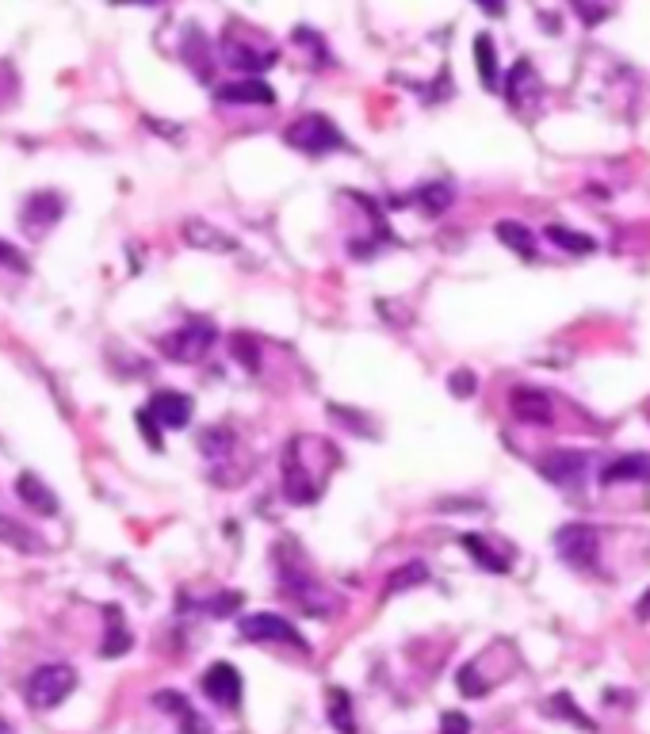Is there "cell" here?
Wrapping results in <instances>:
<instances>
[{
    "label": "cell",
    "mask_w": 650,
    "mask_h": 734,
    "mask_svg": "<svg viewBox=\"0 0 650 734\" xmlns=\"http://www.w3.org/2000/svg\"><path fill=\"white\" fill-rule=\"evenodd\" d=\"M283 142L291 150L310 153V157H322L329 150H345V134L333 127L325 115H299L291 127L283 130Z\"/></svg>",
    "instance_id": "6da1fadb"
},
{
    "label": "cell",
    "mask_w": 650,
    "mask_h": 734,
    "mask_svg": "<svg viewBox=\"0 0 650 734\" xmlns=\"http://www.w3.org/2000/svg\"><path fill=\"white\" fill-rule=\"evenodd\" d=\"M215 337L218 329L211 322H188L173 329V333H165V337H157V348H161V356H169L176 364H195L211 352Z\"/></svg>",
    "instance_id": "7a4b0ae2"
},
{
    "label": "cell",
    "mask_w": 650,
    "mask_h": 734,
    "mask_svg": "<svg viewBox=\"0 0 650 734\" xmlns=\"http://www.w3.org/2000/svg\"><path fill=\"white\" fill-rule=\"evenodd\" d=\"M77 689V673L65 662H54V666H39V670L27 677V704L31 708H58L69 692Z\"/></svg>",
    "instance_id": "3957f363"
},
{
    "label": "cell",
    "mask_w": 650,
    "mask_h": 734,
    "mask_svg": "<svg viewBox=\"0 0 650 734\" xmlns=\"http://www.w3.org/2000/svg\"><path fill=\"white\" fill-rule=\"evenodd\" d=\"M241 639H249V643H287V647L295 650H310L303 643V635L295 631V627L287 624L283 616H276V612H253V616H241Z\"/></svg>",
    "instance_id": "277c9868"
},
{
    "label": "cell",
    "mask_w": 650,
    "mask_h": 734,
    "mask_svg": "<svg viewBox=\"0 0 650 734\" xmlns=\"http://www.w3.org/2000/svg\"><path fill=\"white\" fill-rule=\"evenodd\" d=\"M555 551L570 566L593 570L597 566V528L593 524H563L555 532Z\"/></svg>",
    "instance_id": "5b68a950"
},
{
    "label": "cell",
    "mask_w": 650,
    "mask_h": 734,
    "mask_svg": "<svg viewBox=\"0 0 650 734\" xmlns=\"http://www.w3.org/2000/svg\"><path fill=\"white\" fill-rule=\"evenodd\" d=\"M589 471V455L585 452H547L540 459V475L563 490H578Z\"/></svg>",
    "instance_id": "8992f818"
},
{
    "label": "cell",
    "mask_w": 650,
    "mask_h": 734,
    "mask_svg": "<svg viewBox=\"0 0 650 734\" xmlns=\"http://www.w3.org/2000/svg\"><path fill=\"white\" fill-rule=\"evenodd\" d=\"M509 410H513L517 421H524V425H540V429L555 421V402L536 387H513L509 390Z\"/></svg>",
    "instance_id": "52a82bcc"
},
{
    "label": "cell",
    "mask_w": 650,
    "mask_h": 734,
    "mask_svg": "<svg viewBox=\"0 0 650 734\" xmlns=\"http://www.w3.org/2000/svg\"><path fill=\"white\" fill-rule=\"evenodd\" d=\"M203 692L207 700H215L222 708H238L241 704V673L230 662H215L211 670L203 673Z\"/></svg>",
    "instance_id": "ba28073f"
},
{
    "label": "cell",
    "mask_w": 650,
    "mask_h": 734,
    "mask_svg": "<svg viewBox=\"0 0 650 734\" xmlns=\"http://www.w3.org/2000/svg\"><path fill=\"white\" fill-rule=\"evenodd\" d=\"M65 211V199L54 192H35L27 195V203H23V230L27 234H43L50 230Z\"/></svg>",
    "instance_id": "9c48e42d"
},
{
    "label": "cell",
    "mask_w": 650,
    "mask_h": 734,
    "mask_svg": "<svg viewBox=\"0 0 650 734\" xmlns=\"http://www.w3.org/2000/svg\"><path fill=\"white\" fill-rule=\"evenodd\" d=\"M150 413L161 429H184L192 421V398L180 390H157L150 398Z\"/></svg>",
    "instance_id": "30bf717a"
},
{
    "label": "cell",
    "mask_w": 650,
    "mask_h": 734,
    "mask_svg": "<svg viewBox=\"0 0 650 734\" xmlns=\"http://www.w3.org/2000/svg\"><path fill=\"white\" fill-rule=\"evenodd\" d=\"M184 241L192 249H207V253H234L238 249V241L230 238V234H222L211 222H203V218H188L184 222Z\"/></svg>",
    "instance_id": "8fae6325"
},
{
    "label": "cell",
    "mask_w": 650,
    "mask_h": 734,
    "mask_svg": "<svg viewBox=\"0 0 650 734\" xmlns=\"http://www.w3.org/2000/svg\"><path fill=\"white\" fill-rule=\"evenodd\" d=\"M16 494H20L23 505H31V509L43 513V517H54V513H58V497L46 490V482L39 475H16Z\"/></svg>",
    "instance_id": "7c38bea8"
},
{
    "label": "cell",
    "mask_w": 650,
    "mask_h": 734,
    "mask_svg": "<svg viewBox=\"0 0 650 734\" xmlns=\"http://www.w3.org/2000/svg\"><path fill=\"white\" fill-rule=\"evenodd\" d=\"M0 543L4 547H12V551H23V555H43L46 543L39 532H31V528H23L20 520L4 517L0 513Z\"/></svg>",
    "instance_id": "4fadbf2b"
},
{
    "label": "cell",
    "mask_w": 650,
    "mask_h": 734,
    "mask_svg": "<svg viewBox=\"0 0 650 734\" xmlns=\"http://www.w3.org/2000/svg\"><path fill=\"white\" fill-rule=\"evenodd\" d=\"M222 104H276V92L264 81H234L215 92Z\"/></svg>",
    "instance_id": "5bb4252c"
},
{
    "label": "cell",
    "mask_w": 650,
    "mask_h": 734,
    "mask_svg": "<svg viewBox=\"0 0 650 734\" xmlns=\"http://www.w3.org/2000/svg\"><path fill=\"white\" fill-rule=\"evenodd\" d=\"M628 478H650V455H620V459H608L605 471H601V486L628 482Z\"/></svg>",
    "instance_id": "9a60e30c"
},
{
    "label": "cell",
    "mask_w": 650,
    "mask_h": 734,
    "mask_svg": "<svg viewBox=\"0 0 650 734\" xmlns=\"http://www.w3.org/2000/svg\"><path fill=\"white\" fill-rule=\"evenodd\" d=\"M505 92H509V104H513L517 111L524 108V100H528V96H540V77H536L532 62H517V65H513Z\"/></svg>",
    "instance_id": "2e32d148"
},
{
    "label": "cell",
    "mask_w": 650,
    "mask_h": 734,
    "mask_svg": "<svg viewBox=\"0 0 650 734\" xmlns=\"http://www.w3.org/2000/svg\"><path fill=\"white\" fill-rule=\"evenodd\" d=\"M494 234H498L501 245H509L517 257L532 260L536 257V238H532V230L524 226V222H513V218H505V222H498L494 226Z\"/></svg>",
    "instance_id": "e0dca14e"
},
{
    "label": "cell",
    "mask_w": 650,
    "mask_h": 734,
    "mask_svg": "<svg viewBox=\"0 0 650 734\" xmlns=\"http://www.w3.org/2000/svg\"><path fill=\"white\" fill-rule=\"evenodd\" d=\"M543 712L555 715V719H570L574 727L597 734V723H593V719H589V715H585L582 708L574 704V696H570V692H555V696H547V700H543Z\"/></svg>",
    "instance_id": "ac0fdd59"
},
{
    "label": "cell",
    "mask_w": 650,
    "mask_h": 734,
    "mask_svg": "<svg viewBox=\"0 0 650 734\" xmlns=\"http://www.w3.org/2000/svg\"><path fill=\"white\" fill-rule=\"evenodd\" d=\"M272 62H276V54H260L253 46H241L234 35H226V65L245 69V73H260V69H268Z\"/></svg>",
    "instance_id": "d6986e66"
},
{
    "label": "cell",
    "mask_w": 650,
    "mask_h": 734,
    "mask_svg": "<svg viewBox=\"0 0 650 734\" xmlns=\"http://www.w3.org/2000/svg\"><path fill=\"white\" fill-rule=\"evenodd\" d=\"M325 712H329V723H333V731L337 734H356V715H352V696L345 689H333L325 692Z\"/></svg>",
    "instance_id": "ffe728a7"
},
{
    "label": "cell",
    "mask_w": 650,
    "mask_h": 734,
    "mask_svg": "<svg viewBox=\"0 0 650 734\" xmlns=\"http://www.w3.org/2000/svg\"><path fill=\"white\" fill-rule=\"evenodd\" d=\"M459 547L463 551H471V559L482 566V570H494V574H509V559L498 555V551H490V543L475 536V532H467V536H459Z\"/></svg>",
    "instance_id": "44dd1931"
},
{
    "label": "cell",
    "mask_w": 650,
    "mask_h": 734,
    "mask_svg": "<svg viewBox=\"0 0 650 734\" xmlns=\"http://www.w3.org/2000/svg\"><path fill=\"white\" fill-rule=\"evenodd\" d=\"M475 62H478V81L486 88H498L501 65H498V46L490 35H478L475 39Z\"/></svg>",
    "instance_id": "7402d4cb"
},
{
    "label": "cell",
    "mask_w": 650,
    "mask_h": 734,
    "mask_svg": "<svg viewBox=\"0 0 650 734\" xmlns=\"http://www.w3.org/2000/svg\"><path fill=\"white\" fill-rule=\"evenodd\" d=\"M543 234H547V241H551V245H559V249L574 253V257H585V253H593V249H597V241L589 238V234H574V230H566V226H555V222H551V226H547Z\"/></svg>",
    "instance_id": "603a6c76"
},
{
    "label": "cell",
    "mask_w": 650,
    "mask_h": 734,
    "mask_svg": "<svg viewBox=\"0 0 650 734\" xmlns=\"http://www.w3.org/2000/svg\"><path fill=\"white\" fill-rule=\"evenodd\" d=\"M452 199H455V192L448 184H425L421 192L413 195V203H417L425 215H444V211L452 207Z\"/></svg>",
    "instance_id": "cb8c5ba5"
},
{
    "label": "cell",
    "mask_w": 650,
    "mask_h": 734,
    "mask_svg": "<svg viewBox=\"0 0 650 734\" xmlns=\"http://www.w3.org/2000/svg\"><path fill=\"white\" fill-rule=\"evenodd\" d=\"M429 582V566L425 562H406L402 570H394L387 578V589H383V597H394V593H402V589H413V585Z\"/></svg>",
    "instance_id": "d4e9b609"
},
{
    "label": "cell",
    "mask_w": 650,
    "mask_h": 734,
    "mask_svg": "<svg viewBox=\"0 0 650 734\" xmlns=\"http://www.w3.org/2000/svg\"><path fill=\"white\" fill-rule=\"evenodd\" d=\"M130 650V631L123 627V612L119 608H108V643H104V658H119Z\"/></svg>",
    "instance_id": "484cf974"
},
{
    "label": "cell",
    "mask_w": 650,
    "mask_h": 734,
    "mask_svg": "<svg viewBox=\"0 0 650 734\" xmlns=\"http://www.w3.org/2000/svg\"><path fill=\"white\" fill-rule=\"evenodd\" d=\"M199 448H203V455H207V459H226V455H230V448H234V432L207 429V432H203V440H199Z\"/></svg>",
    "instance_id": "4316f807"
},
{
    "label": "cell",
    "mask_w": 650,
    "mask_h": 734,
    "mask_svg": "<svg viewBox=\"0 0 650 734\" xmlns=\"http://www.w3.org/2000/svg\"><path fill=\"white\" fill-rule=\"evenodd\" d=\"M230 348H234V356H238V360L249 367V371H257V367H260V348H257V341H253L249 333H234V337H230Z\"/></svg>",
    "instance_id": "83f0119b"
},
{
    "label": "cell",
    "mask_w": 650,
    "mask_h": 734,
    "mask_svg": "<svg viewBox=\"0 0 650 734\" xmlns=\"http://www.w3.org/2000/svg\"><path fill=\"white\" fill-rule=\"evenodd\" d=\"M153 704H157V708H161V712H169V715H176V719H180V715L188 712V708H192V704H188V696H180V692H157V696H153Z\"/></svg>",
    "instance_id": "f1b7e54d"
},
{
    "label": "cell",
    "mask_w": 650,
    "mask_h": 734,
    "mask_svg": "<svg viewBox=\"0 0 650 734\" xmlns=\"http://www.w3.org/2000/svg\"><path fill=\"white\" fill-rule=\"evenodd\" d=\"M455 685H459V692H463V696H486V681H478L475 666H463V670H459V677H455Z\"/></svg>",
    "instance_id": "f546056e"
},
{
    "label": "cell",
    "mask_w": 650,
    "mask_h": 734,
    "mask_svg": "<svg viewBox=\"0 0 650 734\" xmlns=\"http://www.w3.org/2000/svg\"><path fill=\"white\" fill-rule=\"evenodd\" d=\"M475 387H478V379L471 371H452V375H448V390H452L455 398H471Z\"/></svg>",
    "instance_id": "4dcf8cb0"
},
{
    "label": "cell",
    "mask_w": 650,
    "mask_h": 734,
    "mask_svg": "<svg viewBox=\"0 0 650 734\" xmlns=\"http://www.w3.org/2000/svg\"><path fill=\"white\" fill-rule=\"evenodd\" d=\"M440 734H471V719L463 712H444L440 715Z\"/></svg>",
    "instance_id": "1f68e13d"
},
{
    "label": "cell",
    "mask_w": 650,
    "mask_h": 734,
    "mask_svg": "<svg viewBox=\"0 0 650 734\" xmlns=\"http://www.w3.org/2000/svg\"><path fill=\"white\" fill-rule=\"evenodd\" d=\"M138 429H142V436H146V444H150L153 452H161V432H157V417L150 410L138 413Z\"/></svg>",
    "instance_id": "d6a6232c"
},
{
    "label": "cell",
    "mask_w": 650,
    "mask_h": 734,
    "mask_svg": "<svg viewBox=\"0 0 650 734\" xmlns=\"http://www.w3.org/2000/svg\"><path fill=\"white\" fill-rule=\"evenodd\" d=\"M180 734H211V723L195 712V708H188V712L180 715Z\"/></svg>",
    "instance_id": "836d02e7"
},
{
    "label": "cell",
    "mask_w": 650,
    "mask_h": 734,
    "mask_svg": "<svg viewBox=\"0 0 650 734\" xmlns=\"http://www.w3.org/2000/svg\"><path fill=\"white\" fill-rule=\"evenodd\" d=\"M0 264H4V268H16V272H27V257H23L16 245H8L4 238H0Z\"/></svg>",
    "instance_id": "e575fe53"
},
{
    "label": "cell",
    "mask_w": 650,
    "mask_h": 734,
    "mask_svg": "<svg viewBox=\"0 0 650 734\" xmlns=\"http://www.w3.org/2000/svg\"><path fill=\"white\" fill-rule=\"evenodd\" d=\"M241 605V597L238 593H222V597H218V601H211V616H230V612H234V608Z\"/></svg>",
    "instance_id": "d590c367"
},
{
    "label": "cell",
    "mask_w": 650,
    "mask_h": 734,
    "mask_svg": "<svg viewBox=\"0 0 650 734\" xmlns=\"http://www.w3.org/2000/svg\"><path fill=\"white\" fill-rule=\"evenodd\" d=\"M478 8L486 16H505V0H478Z\"/></svg>",
    "instance_id": "8d00e7d4"
},
{
    "label": "cell",
    "mask_w": 650,
    "mask_h": 734,
    "mask_svg": "<svg viewBox=\"0 0 650 734\" xmlns=\"http://www.w3.org/2000/svg\"><path fill=\"white\" fill-rule=\"evenodd\" d=\"M639 616H650V593L643 597V601H639Z\"/></svg>",
    "instance_id": "74e56055"
},
{
    "label": "cell",
    "mask_w": 650,
    "mask_h": 734,
    "mask_svg": "<svg viewBox=\"0 0 650 734\" xmlns=\"http://www.w3.org/2000/svg\"><path fill=\"white\" fill-rule=\"evenodd\" d=\"M111 4H157V0H111Z\"/></svg>",
    "instance_id": "f35d334b"
},
{
    "label": "cell",
    "mask_w": 650,
    "mask_h": 734,
    "mask_svg": "<svg viewBox=\"0 0 650 734\" xmlns=\"http://www.w3.org/2000/svg\"><path fill=\"white\" fill-rule=\"evenodd\" d=\"M0 734H16V731H12V723H8V719H0Z\"/></svg>",
    "instance_id": "ab89813d"
}]
</instances>
